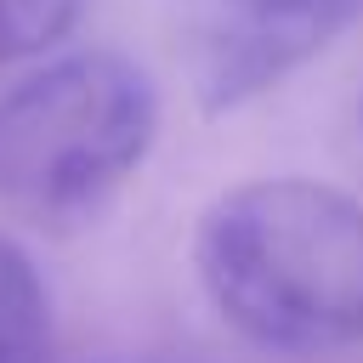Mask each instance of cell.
I'll return each instance as SVG.
<instances>
[{"instance_id": "1", "label": "cell", "mask_w": 363, "mask_h": 363, "mask_svg": "<svg viewBox=\"0 0 363 363\" xmlns=\"http://www.w3.org/2000/svg\"><path fill=\"white\" fill-rule=\"evenodd\" d=\"M210 306L261 352L323 357L363 340V204L312 176L221 193L193 233Z\"/></svg>"}, {"instance_id": "2", "label": "cell", "mask_w": 363, "mask_h": 363, "mask_svg": "<svg viewBox=\"0 0 363 363\" xmlns=\"http://www.w3.org/2000/svg\"><path fill=\"white\" fill-rule=\"evenodd\" d=\"M159 136V91L125 51H68L0 96V199L45 227H91Z\"/></svg>"}, {"instance_id": "3", "label": "cell", "mask_w": 363, "mask_h": 363, "mask_svg": "<svg viewBox=\"0 0 363 363\" xmlns=\"http://www.w3.org/2000/svg\"><path fill=\"white\" fill-rule=\"evenodd\" d=\"M363 0H199L187 23V85L204 113H233L318 62Z\"/></svg>"}, {"instance_id": "4", "label": "cell", "mask_w": 363, "mask_h": 363, "mask_svg": "<svg viewBox=\"0 0 363 363\" xmlns=\"http://www.w3.org/2000/svg\"><path fill=\"white\" fill-rule=\"evenodd\" d=\"M57 352V318H51V284L34 267V255L0 233V363H51Z\"/></svg>"}, {"instance_id": "5", "label": "cell", "mask_w": 363, "mask_h": 363, "mask_svg": "<svg viewBox=\"0 0 363 363\" xmlns=\"http://www.w3.org/2000/svg\"><path fill=\"white\" fill-rule=\"evenodd\" d=\"M85 0H0V68L28 62L74 34Z\"/></svg>"}, {"instance_id": "6", "label": "cell", "mask_w": 363, "mask_h": 363, "mask_svg": "<svg viewBox=\"0 0 363 363\" xmlns=\"http://www.w3.org/2000/svg\"><path fill=\"white\" fill-rule=\"evenodd\" d=\"M102 363H193V357H102Z\"/></svg>"}]
</instances>
